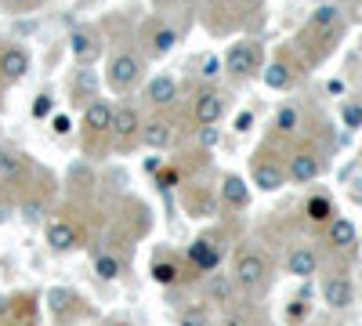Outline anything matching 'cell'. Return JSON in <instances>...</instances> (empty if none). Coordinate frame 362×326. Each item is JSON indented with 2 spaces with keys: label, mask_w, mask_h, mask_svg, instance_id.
I'll return each mask as SVG.
<instances>
[{
  "label": "cell",
  "mask_w": 362,
  "mask_h": 326,
  "mask_svg": "<svg viewBox=\"0 0 362 326\" xmlns=\"http://www.w3.org/2000/svg\"><path fill=\"white\" fill-rule=\"evenodd\" d=\"M305 214H308V221L326 225V221L334 218L337 211H334V199H329V196H312V199L305 203Z\"/></svg>",
  "instance_id": "23"
},
{
  "label": "cell",
  "mask_w": 362,
  "mask_h": 326,
  "mask_svg": "<svg viewBox=\"0 0 362 326\" xmlns=\"http://www.w3.org/2000/svg\"><path fill=\"white\" fill-rule=\"evenodd\" d=\"M73 301H76V293H69V290H54V293H51V308H54L58 315H62L66 308H73Z\"/></svg>",
  "instance_id": "29"
},
{
  "label": "cell",
  "mask_w": 362,
  "mask_h": 326,
  "mask_svg": "<svg viewBox=\"0 0 362 326\" xmlns=\"http://www.w3.org/2000/svg\"><path fill=\"white\" fill-rule=\"evenodd\" d=\"M326 243H329V250H337V254H348V250H355V243H358V228L351 225V218H329L326 221Z\"/></svg>",
  "instance_id": "11"
},
{
  "label": "cell",
  "mask_w": 362,
  "mask_h": 326,
  "mask_svg": "<svg viewBox=\"0 0 362 326\" xmlns=\"http://www.w3.org/2000/svg\"><path fill=\"white\" fill-rule=\"evenodd\" d=\"M189 264L196 272H214L221 264V240L218 235H199V240L189 247Z\"/></svg>",
  "instance_id": "8"
},
{
  "label": "cell",
  "mask_w": 362,
  "mask_h": 326,
  "mask_svg": "<svg viewBox=\"0 0 362 326\" xmlns=\"http://www.w3.org/2000/svg\"><path fill=\"white\" fill-rule=\"evenodd\" d=\"M341 29H344L341 8L334 4V0H326V4H315V11H312V18H308V25H305V33H300V44L322 40V51H329V47L337 44Z\"/></svg>",
  "instance_id": "1"
},
{
  "label": "cell",
  "mask_w": 362,
  "mask_h": 326,
  "mask_svg": "<svg viewBox=\"0 0 362 326\" xmlns=\"http://www.w3.org/2000/svg\"><path fill=\"white\" fill-rule=\"evenodd\" d=\"M69 47H73V54H76V62L87 66V62H95V58H98L102 40H98L95 29H76V33L69 37Z\"/></svg>",
  "instance_id": "16"
},
{
  "label": "cell",
  "mask_w": 362,
  "mask_h": 326,
  "mask_svg": "<svg viewBox=\"0 0 362 326\" xmlns=\"http://www.w3.org/2000/svg\"><path fill=\"white\" fill-rule=\"evenodd\" d=\"M199 145H218V124L199 127Z\"/></svg>",
  "instance_id": "32"
},
{
  "label": "cell",
  "mask_w": 362,
  "mask_h": 326,
  "mask_svg": "<svg viewBox=\"0 0 362 326\" xmlns=\"http://www.w3.org/2000/svg\"><path fill=\"white\" fill-rule=\"evenodd\" d=\"M95 272H98V279H119L124 264H119L116 257H109V254H102V257H95Z\"/></svg>",
  "instance_id": "25"
},
{
  "label": "cell",
  "mask_w": 362,
  "mask_h": 326,
  "mask_svg": "<svg viewBox=\"0 0 362 326\" xmlns=\"http://www.w3.org/2000/svg\"><path fill=\"white\" fill-rule=\"evenodd\" d=\"M160 170V160H145V174H156Z\"/></svg>",
  "instance_id": "38"
},
{
  "label": "cell",
  "mask_w": 362,
  "mask_h": 326,
  "mask_svg": "<svg viewBox=\"0 0 362 326\" xmlns=\"http://www.w3.org/2000/svg\"><path fill=\"white\" fill-rule=\"evenodd\" d=\"M0 4H4L8 11H29V8H37L40 0H0Z\"/></svg>",
  "instance_id": "31"
},
{
  "label": "cell",
  "mask_w": 362,
  "mask_h": 326,
  "mask_svg": "<svg viewBox=\"0 0 362 326\" xmlns=\"http://www.w3.org/2000/svg\"><path fill=\"white\" fill-rule=\"evenodd\" d=\"M112 105L105 102V98H95V102H87V109H83V131H87V141L90 138H105V134H112Z\"/></svg>",
  "instance_id": "7"
},
{
  "label": "cell",
  "mask_w": 362,
  "mask_h": 326,
  "mask_svg": "<svg viewBox=\"0 0 362 326\" xmlns=\"http://www.w3.org/2000/svg\"><path fill=\"white\" fill-rule=\"evenodd\" d=\"M322 301H326L329 308H334V312L351 308V305H355V286H351V279H348V276H341V272L326 276V279H322Z\"/></svg>",
  "instance_id": "9"
},
{
  "label": "cell",
  "mask_w": 362,
  "mask_h": 326,
  "mask_svg": "<svg viewBox=\"0 0 362 326\" xmlns=\"http://www.w3.org/2000/svg\"><path fill=\"white\" fill-rule=\"evenodd\" d=\"M264 87H272V91H286V87H293V69L283 62H272L264 66Z\"/></svg>",
  "instance_id": "21"
},
{
  "label": "cell",
  "mask_w": 362,
  "mask_h": 326,
  "mask_svg": "<svg viewBox=\"0 0 362 326\" xmlns=\"http://www.w3.org/2000/svg\"><path fill=\"white\" fill-rule=\"evenodd\" d=\"M225 69L232 76H250L261 69V47L254 40H235L225 54Z\"/></svg>",
  "instance_id": "5"
},
{
  "label": "cell",
  "mask_w": 362,
  "mask_h": 326,
  "mask_svg": "<svg viewBox=\"0 0 362 326\" xmlns=\"http://www.w3.org/2000/svg\"><path fill=\"white\" fill-rule=\"evenodd\" d=\"M51 127H54V134H62V138H66V134L73 131V124H69V116H54V120H51Z\"/></svg>",
  "instance_id": "33"
},
{
  "label": "cell",
  "mask_w": 362,
  "mask_h": 326,
  "mask_svg": "<svg viewBox=\"0 0 362 326\" xmlns=\"http://www.w3.org/2000/svg\"><path fill=\"white\" fill-rule=\"evenodd\" d=\"M22 170V156L11 149H0V177H15Z\"/></svg>",
  "instance_id": "27"
},
{
  "label": "cell",
  "mask_w": 362,
  "mask_h": 326,
  "mask_svg": "<svg viewBox=\"0 0 362 326\" xmlns=\"http://www.w3.org/2000/svg\"><path fill=\"white\" fill-rule=\"evenodd\" d=\"M22 218H25V221H40V218H44V203H25V206H22Z\"/></svg>",
  "instance_id": "30"
},
{
  "label": "cell",
  "mask_w": 362,
  "mask_h": 326,
  "mask_svg": "<svg viewBox=\"0 0 362 326\" xmlns=\"http://www.w3.org/2000/svg\"><path fill=\"white\" fill-rule=\"evenodd\" d=\"M47 112H51V98L44 95V98H37V102H33V116H47Z\"/></svg>",
  "instance_id": "35"
},
{
  "label": "cell",
  "mask_w": 362,
  "mask_h": 326,
  "mask_svg": "<svg viewBox=\"0 0 362 326\" xmlns=\"http://www.w3.org/2000/svg\"><path fill=\"white\" fill-rule=\"evenodd\" d=\"M221 199H225V206H243L250 203V189H247V182L239 174H225V182H221Z\"/></svg>",
  "instance_id": "18"
},
{
  "label": "cell",
  "mask_w": 362,
  "mask_h": 326,
  "mask_svg": "<svg viewBox=\"0 0 362 326\" xmlns=\"http://www.w3.org/2000/svg\"><path fill=\"white\" fill-rule=\"evenodd\" d=\"M254 124V112H239V120H235V131H250Z\"/></svg>",
  "instance_id": "36"
},
{
  "label": "cell",
  "mask_w": 362,
  "mask_h": 326,
  "mask_svg": "<svg viewBox=\"0 0 362 326\" xmlns=\"http://www.w3.org/2000/svg\"><path fill=\"white\" fill-rule=\"evenodd\" d=\"M192 116L199 127H210V124H221L225 116V95L214 91V87H206V91L196 95V105H192Z\"/></svg>",
  "instance_id": "10"
},
{
  "label": "cell",
  "mask_w": 362,
  "mask_h": 326,
  "mask_svg": "<svg viewBox=\"0 0 362 326\" xmlns=\"http://www.w3.org/2000/svg\"><path fill=\"white\" fill-rule=\"evenodd\" d=\"M315 4H326V0H315Z\"/></svg>",
  "instance_id": "40"
},
{
  "label": "cell",
  "mask_w": 362,
  "mask_h": 326,
  "mask_svg": "<svg viewBox=\"0 0 362 326\" xmlns=\"http://www.w3.org/2000/svg\"><path fill=\"white\" fill-rule=\"evenodd\" d=\"M221 73V62H218V58H206V62H203V76L210 80V76H218Z\"/></svg>",
  "instance_id": "34"
},
{
  "label": "cell",
  "mask_w": 362,
  "mask_h": 326,
  "mask_svg": "<svg viewBox=\"0 0 362 326\" xmlns=\"http://www.w3.org/2000/svg\"><path fill=\"white\" fill-rule=\"evenodd\" d=\"M286 272L297 276V279H308L319 272V254L312 247H293L290 257H286Z\"/></svg>",
  "instance_id": "17"
},
{
  "label": "cell",
  "mask_w": 362,
  "mask_h": 326,
  "mask_svg": "<svg viewBox=\"0 0 362 326\" xmlns=\"http://www.w3.org/2000/svg\"><path fill=\"white\" fill-rule=\"evenodd\" d=\"M319 174H322V156L312 149V145H305V149H293V153H290L286 177H290L293 185H308V182H315Z\"/></svg>",
  "instance_id": "4"
},
{
  "label": "cell",
  "mask_w": 362,
  "mask_h": 326,
  "mask_svg": "<svg viewBox=\"0 0 362 326\" xmlns=\"http://www.w3.org/2000/svg\"><path fill=\"white\" fill-rule=\"evenodd\" d=\"M47 247L58 250V254L73 250V247H76V228H73L69 221H51V225H47Z\"/></svg>",
  "instance_id": "19"
},
{
  "label": "cell",
  "mask_w": 362,
  "mask_h": 326,
  "mask_svg": "<svg viewBox=\"0 0 362 326\" xmlns=\"http://www.w3.org/2000/svg\"><path fill=\"white\" fill-rule=\"evenodd\" d=\"M145 102H148V105H156V109L174 105V102H177V80L167 76V73L153 76V80H148V87H145Z\"/></svg>",
  "instance_id": "13"
},
{
  "label": "cell",
  "mask_w": 362,
  "mask_h": 326,
  "mask_svg": "<svg viewBox=\"0 0 362 326\" xmlns=\"http://www.w3.org/2000/svg\"><path fill=\"white\" fill-rule=\"evenodd\" d=\"M254 185L261 189V192H276V189H283L286 185V170L276 163V160H264V153L254 160Z\"/></svg>",
  "instance_id": "12"
},
{
  "label": "cell",
  "mask_w": 362,
  "mask_h": 326,
  "mask_svg": "<svg viewBox=\"0 0 362 326\" xmlns=\"http://www.w3.org/2000/svg\"><path fill=\"white\" fill-rule=\"evenodd\" d=\"M177 276H181V272H177V264H174V261H156V264H153V279H156L160 286L177 283Z\"/></svg>",
  "instance_id": "26"
},
{
  "label": "cell",
  "mask_w": 362,
  "mask_h": 326,
  "mask_svg": "<svg viewBox=\"0 0 362 326\" xmlns=\"http://www.w3.org/2000/svg\"><path fill=\"white\" fill-rule=\"evenodd\" d=\"M105 80H109V87H112L116 95L134 91V83L141 80V58H138L134 51H119V54H112V58H109V73H105Z\"/></svg>",
  "instance_id": "2"
},
{
  "label": "cell",
  "mask_w": 362,
  "mask_h": 326,
  "mask_svg": "<svg viewBox=\"0 0 362 326\" xmlns=\"http://www.w3.org/2000/svg\"><path fill=\"white\" fill-rule=\"evenodd\" d=\"M25 73H29V54H25V47L11 44V47L0 51V76H4L8 83L22 80Z\"/></svg>",
  "instance_id": "15"
},
{
  "label": "cell",
  "mask_w": 362,
  "mask_h": 326,
  "mask_svg": "<svg viewBox=\"0 0 362 326\" xmlns=\"http://www.w3.org/2000/svg\"><path fill=\"white\" fill-rule=\"evenodd\" d=\"M341 120H344V127H362V105L358 102H348L341 109Z\"/></svg>",
  "instance_id": "28"
},
{
  "label": "cell",
  "mask_w": 362,
  "mask_h": 326,
  "mask_svg": "<svg viewBox=\"0 0 362 326\" xmlns=\"http://www.w3.org/2000/svg\"><path fill=\"white\" fill-rule=\"evenodd\" d=\"M141 141L148 149H167L174 141V124L167 116H153V120H141Z\"/></svg>",
  "instance_id": "14"
},
{
  "label": "cell",
  "mask_w": 362,
  "mask_h": 326,
  "mask_svg": "<svg viewBox=\"0 0 362 326\" xmlns=\"http://www.w3.org/2000/svg\"><path fill=\"white\" fill-rule=\"evenodd\" d=\"M174 44H177V29H174V25H160L156 33L148 37V54H153V58H163Z\"/></svg>",
  "instance_id": "22"
},
{
  "label": "cell",
  "mask_w": 362,
  "mask_h": 326,
  "mask_svg": "<svg viewBox=\"0 0 362 326\" xmlns=\"http://www.w3.org/2000/svg\"><path fill=\"white\" fill-rule=\"evenodd\" d=\"M232 293H235V279L232 276H210L206 279V301H218V305H228L232 301Z\"/></svg>",
  "instance_id": "20"
},
{
  "label": "cell",
  "mask_w": 362,
  "mask_h": 326,
  "mask_svg": "<svg viewBox=\"0 0 362 326\" xmlns=\"http://www.w3.org/2000/svg\"><path fill=\"white\" fill-rule=\"evenodd\" d=\"M18 326H37V319H22Z\"/></svg>",
  "instance_id": "39"
},
{
  "label": "cell",
  "mask_w": 362,
  "mask_h": 326,
  "mask_svg": "<svg viewBox=\"0 0 362 326\" xmlns=\"http://www.w3.org/2000/svg\"><path fill=\"white\" fill-rule=\"evenodd\" d=\"M232 279L235 286H243V290H261L268 283V261L257 254V250H239L235 254V264H232Z\"/></svg>",
  "instance_id": "3"
},
{
  "label": "cell",
  "mask_w": 362,
  "mask_h": 326,
  "mask_svg": "<svg viewBox=\"0 0 362 326\" xmlns=\"http://www.w3.org/2000/svg\"><path fill=\"white\" fill-rule=\"evenodd\" d=\"M112 134L119 141V149H131V145L141 138V112L134 105H119L112 112Z\"/></svg>",
  "instance_id": "6"
},
{
  "label": "cell",
  "mask_w": 362,
  "mask_h": 326,
  "mask_svg": "<svg viewBox=\"0 0 362 326\" xmlns=\"http://www.w3.org/2000/svg\"><path fill=\"white\" fill-rule=\"evenodd\" d=\"M300 127V109L297 105H283L279 112H276V131L279 134H293Z\"/></svg>",
  "instance_id": "24"
},
{
  "label": "cell",
  "mask_w": 362,
  "mask_h": 326,
  "mask_svg": "<svg viewBox=\"0 0 362 326\" xmlns=\"http://www.w3.org/2000/svg\"><path fill=\"white\" fill-rule=\"evenodd\" d=\"M174 177H177L174 170H167V174H160V185H163V189H170V185H174Z\"/></svg>",
  "instance_id": "37"
}]
</instances>
